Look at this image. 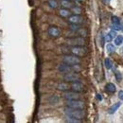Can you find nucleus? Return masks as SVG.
<instances>
[{"label":"nucleus","mask_w":123,"mask_h":123,"mask_svg":"<svg viewBox=\"0 0 123 123\" xmlns=\"http://www.w3.org/2000/svg\"><path fill=\"white\" fill-rule=\"evenodd\" d=\"M64 114L66 115L67 117L76 118L80 120H81L85 117V112L83 109H75V108H70L67 106L64 109Z\"/></svg>","instance_id":"f257e3e1"},{"label":"nucleus","mask_w":123,"mask_h":123,"mask_svg":"<svg viewBox=\"0 0 123 123\" xmlns=\"http://www.w3.org/2000/svg\"><path fill=\"white\" fill-rule=\"evenodd\" d=\"M71 53L73 55H76L78 57H83L87 54V48L84 47L83 46H72L70 49Z\"/></svg>","instance_id":"f03ea898"},{"label":"nucleus","mask_w":123,"mask_h":123,"mask_svg":"<svg viewBox=\"0 0 123 123\" xmlns=\"http://www.w3.org/2000/svg\"><path fill=\"white\" fill-rule=\"evenodd\" d=\"M62 62H65L69 65H74V64H77L80 62V57H78L76 55H64L62 57Z\"/></svg>","instance_id":"7ed1b4c3"},{"label":"nucleus","mask_w":123,"mask_h":123,"mask_svg":"<svg viewBox=\"0 0 123 123\" xmlns=\"http://www.w3.org/2000/svg\"><path fill=\"white\" fill-rule=\"evenodd\" d=\"M66 43L72 46H84L85 45V39L82 37H75V38H69L66 40Z\"/></svg>","instance_id":"20e7f679"},{"label":"nucleus","mask_w":123,"mask_h":123,"mask_svg":"<svg viewBox=\"0 0 123 123\" xmlns=\"http://www.w3.org/2000/svg\"><path fill=\"white\" fill-rule=\"evenodd\" d=\"M66 106L70 108H75V109H84V102L79 99H71L66 101Z\"/></svg>","instance_id":"39448f33"},{"label":"nucleus","mask_w":123,"mask_h":123,"mask_svg":"<svg viewBox=\"0 0 123 123\" xmlns=\"http://www.w3.org/2000/svg\"><path fill=\"white\" fill-rule=\"evenodd\" d=\"M63 80L67 82H73V81H77L80 80V76L79 74H77V72H74V71H71V72H68V73H65L63 75Z\"/></svg>","instance_id":"423d86ee"},{"label":"nucleus","mask_w":123,"mask_h":123,"mask_svg":"<svg viewBox=\"0 0 123 123\" xmlns=\"http://www.w3.org/2000/svg\"><path fill=\"white\" fill-rule=\"evenodd\" d=\"M70 88H71L73 91L78 92V93H80V92H83V91H84V85H83L80 81H79V80L71 82Z\"/></svg>","instance_id":"0eeeda50"},{"label":"nucleus","mask_w":123,"mask_h":123,"mask_svg":"<svg viewBox=\"0 0 123 123\" xmlns=\"http://www.w3.org/2000/svg\"><path fill=\"white\" fill-rule=\"evenodd\" d=\"M63 98L66 99V100H71V99H79L80 98V95L78 92L75 91H64L63 93Z\"/></svg>","instance_id":"6e6552de"},{"label":"nucleus","mask_w":123,"mask_h":123,"mask_svg":"<svg viewBox=\"0 0 123 123\" xmlns=\"http://www.w3.org/2000/svg\"><path fill=\"white\" fill-rule=\"evenodd\" d=\"M58 70L62 72V73H68V72H71L72 71V65H69L65 62H62L61 64L58 65Z\"/></svg>","instance_id":"1a4fd4ad"},{"label":"nucleus","mask_w":123,"mask_h":123,"mask_svg":"<svg viewBox=\"0 0 123 123\" xmlns=\"http://www.w3.org/2000/svg\"><path fill=\"white\" fill-rule=\"evenodd\" d=\"M48 34H49L51 37L56 38V37H59V36L61 35V31H60L59 28L52 26V27H50V28L48 29Z\"/></svg>","instance_id":"9d476101"},{"label":"nucleus","mask_w":123,"mask_h":123,"mask_svg":"<svg viewBox=\"0 0 123 123\" xmlns=\"http://www.w3.org/2000/svg\"><path fill=\"white\" fill-rule=\"evenodd\" d=\"M68 22H69L70 24H78V25H79L80 23L82 22V19H81V17L79 15V14H74V15L69 16Z\"/></svg>","instance_id":"9b49d317"},{"label":"nucleus","mask_w":123,"mask_h":123,"mask_svg":"<svg viewBox=\"0 0 123 123\" xmlns=\"http://www.w3.org/2000/svg\"><path fill=\"white\" fill-rule=\"evenodd\" d=\"M57 89L60 90V91H67L68 89H70V85H68L66 82H60L58 85H57Z\"/></svg>","instance_id":"f8f14e48"},{"label":"nucleus","mask_w":123,"mask_h":123,"mask_svg":"<svg viewBox=\"0 0 123 123\" xmlns=\"http://www.w3.org/2000/svg\"><path fill=\"white\" fill-rule=\"evenodd\" d=\"M120 106H121V102H120V101H119V102H117V103H115V104H113L111 107L109 108L108 113H109V114H114V113H116V111L120 107Z\"/></svg>","instance_id":"ddd939ff"},{"label":"nucleus","mask_w":123,"mask_h":123,"mask_svg":"<svg viewBox=\"0 0 123 123\" xmlns=\"http://www.w3.org/2000/svg\"><path fill=\"white\" fill-rule=\"evenodd\" d=\"M105 88H106V91H108L109 93H115L116 92V90H117L116 85H115L114 83H112V82L107 83L106 86H105Z\"/></svg>","instance_id":"4468645a"},{"label":"nucleus","mask_w":123,"mask_h":123,"mask_svg":"<svg viewBox=\"0 0 123 123\" xmlns=\"http://www.w3.org/2000/svg\"><path fill=\"white\" fill-rule=\"evenodd\" d=\"M59 14H60L62 17H68V16L70 15V12H69L67 9L62 8V9H61V10L59 11Z\"/></svg>","instance_id":"2eb2a0df"},{"label":"nucleus","mask_w":123,"mask_h":123,"mask_svg":"<svg viewBox=\"0 0 123 123\" xmlns=\"http://www.w3.org/2000/svg\"><path fill=\"white\" fill-rule=\"evenodd\" d=\"M61 5L62 6V8L68 9V8H71V6H72V3L70 2V0H62Z\"/></svg>","instance_id":"dca6fc26"},{"label":"nucleus","mask_w":123,"mask_h":123,"mask_svg":"<svg viewBox=\"0 0 123 123\" xmlns=\"http://www.w3.org/2000/svg\"><path fill=\"white\" fill-rule=\"evenodd\" d=\"M106 49H107L109 54H112V53H114L116 51V46L114 45H112V44H108L107 46H106Z\"/></svg>","instance_id":"f3484780"},{"label":"nucleus","mask_w":123,"mask_h":123,"mask_svg":"<svg viewBox=\"0 0 123 123\" xmlns=\"http://www.w3.org/2000/svg\"><path fill=\"white\" fill-rule=\"evenodd\" d=\"M47 3H48V5H49V7H51L52 9L58 8V2H57L56 0H48Z\"/></svg>","instance_id":"a211bd4d"},{"label":"nucleus","mask_w":123,"mask_h":123,"mask_svg":"<svg viewBox=\"0 0 123 123\" xmlns=\"http://www.w3.org/2000/svg\"><path fill=\"white\" fill-rule=\"evenodd\" d=\"M104 64H105V67H106L107 69H111L112 66H113V62H112V61H111L109 58H106V59H105Z\"/></svg>","instance_id":"6ab92c4d"},{"label":"nucleus","mask_w":123,"mask_h":123,"mask_svg":"<svg viewBox=\"0 0 123 123\" xmlns=\"http://www.w3.org/2000/svg\"><path fill=\"white\" fill-rule=\"evenodd\" d=\"M122 42H123V37L122 36H117L116 39H115V44L116 46H121L122 45Z\"/></svg>","instance_id":"aec40b11"},{"label":"nucleus","mask_w":123,"mask_h":123,"mask_svg":"<svg viewBox=\"0 0 123 123\" xmlns=\"http://www.w3.org/2000/svg\"><path fill=\"white\" fill-rule=\"evenodd\" d=\"M112 23L114 25H118V24H120V20L117 16H112Z\"/></svg>","instance_id":"412c9836"},{"label":"nucleus","mask_w":123,"mask_h":123,"mask_svg":"<svg viewBox=\"0 0 123 123\" xmlns=\"http://www.w3.org/2000/svg\"><path fill=\"white\" fill-rule=\"evenodd\" d=\"M69 29L71 30V31H76L77 32V31L80 29V27L78 26V24H70V26H69Z\"/></svg>","instance_id":"4be33fe9"},{"label":"nucleus","mask_w":123,"mask_h":123,"mask_svg":"<svg viewBox=\"0 0 123 123\" xmlns=\"http://www.w3.org/2000/svg\"><path fill=\"white\" fill-rule=\"evenodd\" d=\"M116 79H117V80L119 82V81H121V80H122V76H121V74H120V72L119 71H117L116 73Z\"/></svg>","instance_id":"5701e85b"},{"label":"nucleus","mask_w":123,"mask_h":123,"mask_svg":"<svg viewBox=\"0 0 123 123\" xmlns=\"http://www.w3.org/2000/svg\"><path fill=\"white\" fill-rule=\"evenodd\" d=\"M81 120L80 119H76V118H71V117H68V119H66V122H72V123H80Z\"/></svg>","instance_id":"b1692460"},{"label":"nucleus","mask_w":123,"mask_h":123,"mask_svg":"<svg viewBox=\"0 0 123 123\" xmlns=\"http://www.w3.org/2000/svg\"><path fill=\"white\" fill-rule=\"evenodd\" d=\"M72 11H73V12L76 13V14H80V13L81 12V9L79 8V7H74V8L72 9Z\"/></svg>","instance_id":"393cba45"},{"label":"nucleus","mask_w":123,"mask_h":123,"mask_svg":"<svg viewBox=\"0 0 123 123\" xmlns=\"http://www.w3.org/2000/svg\"><path fill=\"white\" fill-rule=\"evenodd\" d=\"M112 30H114V31H120V30H121V29H120V24H118V25H114V24H113Z\"/></svg>","instance_id":"a878e982"},{"label":"nucleus","mask_w":123,"mask_h":123,"mask_svg":"<svg viewBox=\"0 0 123 123\" xmlns=\"http://www.w3.org/2000/svg\"><path fill=\"white\" fill-rule=\"evenodd\" d=\"M104 39H105V41H107V42H111V41L113 40V37L111 36V34H110V33H108L107 35L105 36V38H104Z\"/></svg>","instance_id":"bb28decb"},{"label":"nucleus","mask_w":123,"mask_h":123,"mask_svg":"<svg viewBox=\"0 0 123 123\" xmlns=\"http://www.w3.org/2000/svg\"><path fill=\"white\" fill-rule=\"evenodd\" d=\"M118 98L120 100H123V90H119V92H118Z\"/></svg>","instance_id":"cd10ccee"},{"label":"nucleus","mask_w":123,"mask_h":123,"mask_svg":"<svg viewBox=\"0 0 123 123\" xmlns=\"http://www.w3.org/2000/svg\"><path fill=\"white\" fill-rule=\"evenodd\" d=\"M109 33L111 34V36H112L113 38H114V37H115V36L117 35V32H116V31H114V30H113V31H111L110 32H109Z\"/></svg>","instance_id":"c85d7f7f"},{"label":"nucleus","mask_w":123,"mask_h":123,"mask_svg":"<svg viewBox=\"0 0 123 123\" xmlns=\"http://www.w3.org/2000/svg\"><path fill=\"white\" fill-rule=\"evenodd\" d=\"M97 98H98V100H101V99H102V98H101V96H100L99 94H98V95H97Z\"/></svg>","instance_id":"c756f323"},{"label":"nucleus","mask_w":123,"mask_h":123,"mask_svg":"<svg viewBox=\"0 0 123 123\" xmlns=\"http://www.w3.org/2000/svg\"><path fill=\"white\" fill-rule=\"evenodd\" d=\"M76 1H78V2H81V1H83V0H76Z\"/></svg>","instance_id":"7c9ffc66"}]
</instances>
